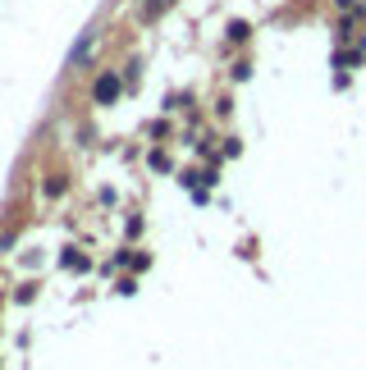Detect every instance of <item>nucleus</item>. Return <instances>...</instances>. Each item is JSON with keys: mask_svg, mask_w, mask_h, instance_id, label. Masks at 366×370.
Instances as JSON below:
<instances>
[{"mask_svg": "<svg viewBox=\"0 0 366 370\" xmlns=\"http://www.w3.org/2000/svg\"><path fill=\"white\" fill-rule=\"evenodd\" d=\"M115 96H119V78H115V74L97 78V101H101V106H110Z\"/></svg>", "mask_w": 366, "mask_h": 370, "instance_id": "nucleus-1", "label": "nucleus"}]
</instances>
